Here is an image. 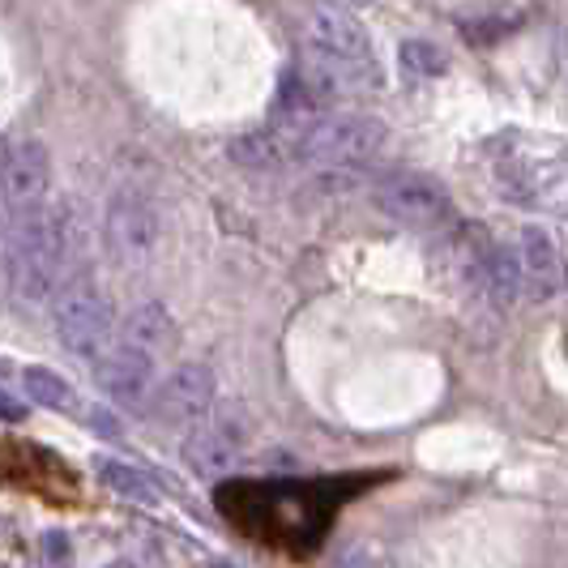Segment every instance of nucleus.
Masks as SVG:
<instances>
[{
	"label": "nucleus",
	"instance_id": "obj_2",
	"mask_svg": "<svg viewBox=\"0 0 568 568\" xmlns=\"http://www.w3.org/2000/svg\"><path fill=\"white\" fill-rule=\"evenodd\" d=\"M283 145L286 163H308L321 171H355L376 159V150L385 145V124L376 115L355 112H321L313 120H295V124H274L270 129Z\"/></svg>",
	"mask_w": 568,
	"mask_h": 568
},
{
	"label": "nucleus",
	"instance_id": "obj_11",
	"mask_svg": "<svg viewBox=\"0 0 568 568\" xmlns=\"http://www.w3.org/2000/svg\"><path fill=\"white\" fill-rule=\"evenodd\" d=\"M517 270H521V300L526 304H547L560 286V253L551 244V235L539 227H526L513 244Z\"/></svg>",
	"mask_w": 568,
	"mask_h": 568
},
{
	"label": "nucleus",
	"instance_id": "obj_15",
	"mask_svg": "<svg viewBox=\"0 0 568 568\" xmlns=\"http://www.w3.org/2000/svg\"><path fill=\"white\" fill-rule=\"evenodd\" d=\"M398 64L410 82H432V78L449 73V52L440 43H432V39H406L398 52Z\"/></svg>",
	"mask_w": 568,
	"mask_h": 568
},
{
	"label": "nucleus",
	"instance_id": "obj_24",
	"mask_svg": "<svg viewBox=\"0 0 568 568\" xmlns=\"http://www.w3.org/2000/svg\"><path fill=\"white\" fill-rule=\"evenodd\" d=\"M565 278H568V274H565Z\"/></svg>",
	"mask_w": 568,
	"mask_h": 568
},
{
	"label": "nucleus",
	"instance_id": "obj_9",
	"mask_svg": "<svg viewBox=\"0 0 568 568\" xmlns=\"http://www.w3.org/2000/svg\"><path fill=\"white\" fill-rule=\"evenodd\" d=\"M466 278L479 291V300L500 308V313L521 304V270H517L513 244H484L466 261Z\"/></svg>",
	"mask_w": 568,
	"mask_h": 568
},
{
	"label": "nucleus",
	"instance_id": "obj_22",
	"mask_svg": "<svg viewBox=\"0 0 568 568\" xmlns=\"http://www.w3.org/2000/svg\"><path fill=\"white\" fill-rule=\"evenodd\" d=\"M351 4H364V0H351Z\"/></svg>",
	"mask_w": 568,
	"mask_h": 568
},
{
	"label": "nucleus",
	"instance_id": "obj_17",
	"mask_svg": "<svg viewBox=\"0 0 568 568\" xmlns=\"http://www.w3.org/2000/svg\"><path fill=\"white\" fill-rule=\"evenodd\" d=\"M22 385H27V398L34 406H48V410H73V402H78L73 389H69V381L48 368H30L22 376Z\"/></svg>",
	"mask_w": 568,
	"mask_h": 568
},
{
	"label": "nucleus",
	"instance_id": "obj_10",
	"mask_svg": "<svg viewBox=\"0 0 568 568\" xmlns=\"http://www.w3.org/2000/svg\"><path fill=\"white\" fill-rule=\"evenodd\" d=\"M308 43L334 52V57L351 60V64H364V69H376V52H372L368 30L359 27L346 9H334V4H316L308 13Z\"/></svg>",
	"mask_w": 568,
	"mask_h": 568
},
{
	"label": "nucleus",
	"instance_id": "obj_1",
	"mask_svg": "<svg viewBox=\"0 0 568 568\" xmlns=\"http://www.w3.org/2000/svg\"><path fill=\"white\" fill-rule=\"evenodd\" d=\"M69 253H73V214L60 201H43L39 210L13 219L4 248H0V270H4L9 295L22 308L52 304V295L64 283Z\"/></svg>",
	"mask_w": 568,
	"mask_h": 568
},
{
	"label": "nucleus",
	"instance_id": "obj_6",
	"mask_svg": "<svg viewBox=\"0 0 568 568\" xmlns=\"http://www.w3.org/2000/svg\"><path fill=\"white\" fill-rule=\"evenodd\" d=\"M52 189V159L43 142H9L4 150V168H0V201L9 210V219H22L30 210H39Z\"/></svg>",
	"mask_w": 568,
	"mask_h": 568
},
{
	"label": "nucleus",
	"instance_id": "obj_12",
	"mask_svg": "<svg viewBox=\"0 0 568 568\" xmlns=\"http://www.w3.org/2000/svg\"><path fill=\"white\" fill-rule=\"evenodd\" d=\"M244 440L231 424H197L184 440V462L201 479H223L240 466Z\"/></svg>",
	"mask_w": 568,
	"mask_h": 568
},
{
	"label": "nucleus",
	"instance_id": "obj_3",
	"mask_svg": "<svg viewBox=\"0 0 568 568\" xmlns=\"http://www.w3.org/2000/svg\"><path fill=\"white\" fill-rule=\"evenodd\" d=\"M52 300H57L52 325H57V338L69 355H78V359H99L115 342L112 300L90 283V278H69V283H60V291Z\"/></svg>",
	"mask_w": 568,
	"mask_h": 568
},
{
	"label": "nucleus",
	"instance_id": "obj_4",
	"mask_svg": "<svg viewBox=\"0 0 568 568\" xmlns=\"http://www.w3.org/2000/svg\"><path fill=\"white\" fill-rule=\"evenodd\" d=\"M372 201H376V210H381L385 219H394L398 227L424 231V235L454 227V219H457L454 197L445 193V184L424 175V171H389V175L376 184Z\"/></svg>",
	"mask_w": 568,
	"mask_h": 568
},
{
	"label": "nucleus",
	"instance_id": "obj_13",
	"mask_svg": "<svg viewBox=\"0 0 568 568\" xmlns=\"http://www.w3.org/2000/svg\"><path fill=\"white\" fill-rule=\"evenodd\" d=\"M115 342H129V346H138V351L159 359L171 342H175V321L168 316L163 304H142L138 313L124 321V329H120Z\"/></svg>",
	"mask_w": 568,
	"mask_h": 568
},
{
	"label": "nucleus",
	"instance_id": "obj_21",
	"mask_svg": "<svg viewBox=\"0 0 568 568\" xmlns=\"http://www.w3.org/2000/svg\"><path fill=\"white\" fill-rule=\"evenodd\" d=\"M108 568H138V565H129V560H115V565H108Z\"/></svg>",
	"mask_w": 568,
	"mask_h": 568
},
{
	"label": "nucleus",
	"instance_id": "obj_5",
	"mask_svg": "<svg viewBox=\"0 0 568 568\" xmlns=\"http://www.w3.org/2000/svg\"><path fill=\"white\" fill-rule=\"evenodd\" d=\"M159 205L150 201V193L142 189H115L103 214V240L120 265H142L150 261V253L159 248Z\"/></svg>",
	"mask_w": 568,
	"mask_h": 568
},
{
	"label": "nucleus",
	"instance_id": "obj_8",
	"mask_svg": "<svg viewBox=\"0 0 568 568\" xmlns=\"http://www.w3.org/2000/svg\"><path fill=\"white\" fill-rule=\"evenodd\" d=\"M99 389L124 410L145 406L154 394V355H145L129 342H112L99 355Z\"/></svg>",
	"mask_w": 568,
	"mask_h": 568
},
{
	"label": "nucleus",
	"instance_id": "obj_23",
	"mask_svg": "<svg viewBox=\"0 0 568 568\" xmlns=\"http://www.w3.org/2000/svg\"><path fill=\"white\" fill-rule=\"evenodd\" d=\"M214 568H231V565H214Z\"/></svg>",
	"mask_w": 568,
	"mask_h": 568
},
{
	"label": "nucleus",
	"instance_id": "obj_16",
	"mask_svg": "<svg viewBox=\"0 0 568 568\" xmlns=\"http://www.w3.org/2000/svg\"><path fill=\"white\" fill-rule=\"evenodd\" d=\"M231 159H235L240 168H248V171H274V168H283V163H286L283 145H278V138H274L270 129L235 138V142H231Z\"/></svg>",
	"mask_w": 568,
	"mask_h": 568
},
{
	"label": "nucleus",
	"instance_id": "obj_7",
	"mask_svg": "<svg viewBox=\"0 0 568 568\" xmlns=\"http://www.w3.org/2000/svg\"><path fill=\"white\" fill-rule=\"evenodd\" d=\"M214 398H219L214 372L205 368V364H180V368L159 385V394H154V415H159L163 424L197 427L210 419Z\"/></svg>",
	"mask_w": 568,
	"mask_h": 568
},
{
	"label": "nucleus",
	"instance_id": "obj_20",
	"mask_svg": "<svg viewBox=\"0 0 568 568\" xmlns=\"http://www.w3.org/2000/svg\"><path fill=\"white\" fill-rule=\"evenodd\" d=\"M22 415H27V406H22L18 398H9V394L0 389V419H22Z\"/></svg>",
	"mask_w": 568,
	"mask_h": 568
},
{
	"label": "nucleus",
	"instance_id": "obj_18",
	"mask_svg": "<svg viewBox=\"0 0 568 568\" xmlns=\"http://www.w3.org/2000/svg\"><path fill=\"white\" fill-rule=\"evenodd\" d=\"M39 565L43 568H73V542L64 530H48L39 539Z\"/></svg>",
	"mask_w": 568,
	"mask_h": 568
},
{
	"label": "nucleus",
	"instance_id": "obj_19",
	"mask_svg": "<svg viewBox=\"0 0 568 568\" xmlns=\"http://www.w3.org/2000/svg\"><path fill=\"white\" fill-rule=\"evenodd\" d=\"M342 568H394L385 556H376V551H351L346 560H342Z\"/></svg>",
	"mask_w": 568,
	"mask_h": 568
},
{
	"label": "nucleus",
	"instance_id": "obj_14",
	"mask_svg": "<svg viewBox=\"0 0 568 568\" xmlns=\"http://www.w3.org/2000/svg\"><path fill=\"white\" fill-rule=\"evenodd\" d=\"M99 479L103 487H112L120 500H133V505H159V487L145 479L138 466L129 462H115V457H99Z\"/></svg>",
	"mask_w": 568,
	"mask_h": 568
}]
</instances>
